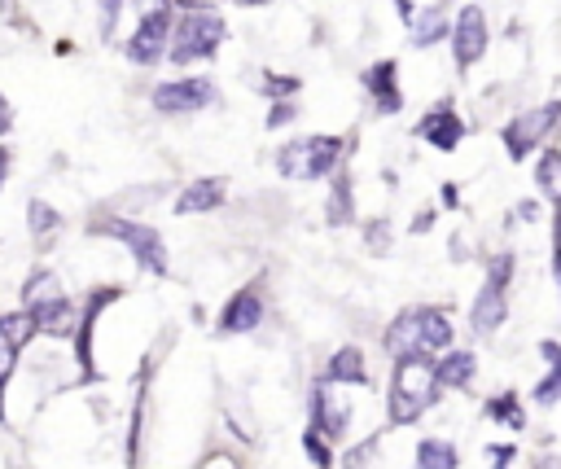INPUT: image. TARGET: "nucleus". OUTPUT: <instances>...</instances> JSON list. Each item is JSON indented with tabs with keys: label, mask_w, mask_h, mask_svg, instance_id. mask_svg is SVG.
<instances>
[{
	"label": "nucleus",
	"mask_w": 561,
	"mask_h": 469,
	"mask_svg": "<svg viewBox=\"0 0 561 469\" xmlns=\"http://www.w3.org/2000/svg\"><path fill=\"white\" fill-rule=\"evenodd\" d=\"M557 391H561V364H548V377L536 386V399H539V404H553V399H557Z\"/></svg>",
	"instance_id": "nucleus-28"
},
{
	"label": "nucleus",
	"mask_w": 561,
	"mask_h": 469,
	"mask_svg": "<svg viewBox=\"0 0 561 469\" xmlns=\"http://www.w3.org/2000/svg\"><path fill=\"white\" fill-rule=\"evenodd\" d=\"M474 355L469 351H447L443 360H435V369H430V377H435V386L439 391H461V386H469L474 382Z\"/></svg>",
	"instance_id": "nucleus-14"
},
{
	"label": "nucleus",
	"mask_w": 561,
	"mask_h": 469,
	"mask_svg": "<svg viewBox=\"0 0 561 469\" xmlns=\"http://www.w3.org/2000/svg\"><path fill=\"white\" fill-rule=\"evenodd\" d=\"M26 316L35 324V334H49V338H71L75 334V307L66 294H53L45 303H31Z\"/></svg>",
	"instance_id": "nucleus-9"
},
{
	"label": "nucleus",
	"mask_w": 561,
	"mask_h": 469,
	"mask_svg": "<svg viewBox=\"0 0 561 469\" xmlns=\"http://www.w3.org/2000/svg\"><path fill=\"white\" fill-rule=\"evenodd\" d=\"M544 469H557V465H553V461H544Z\"/></svg>",
	"instance_id": "nucleus-40"
},
{
	"label": "nucleus",
	"mask_w": 561,
	"mask_h": 469,
	"mask_svg": "<svg viewBox=\"0 0 561 469\" xmlns=\"http://www.w3.org/2000/svg\"><path fill=\"white\" fill-rule=\"evenodd\" d=\"M14 355H18V346L0 334V421H5V382H9V373H14Z\"/></svg>",
	"instance_id": "nucleus-27"
},
{
	"label": "nucleus",
	"mask_w": 561,
	"mask_h": 469,
	"mask_svg": "<svg viewBox=\"0 0 561 469\" xmlns=\"http://www.w3.org/2000/svg\"><path fill=\"white\" fill-rule=\"evenodd\" d=\"M416 136H421V141H430L435 149H443V154H452V149L461 145L465 124L456 119V110H452V105H435V110L416 124Z\"/></svg>",
	"instance_id": "nucleus-10"
},
{
	"label": "nucleus",
	"mask_w": 561,
	"mask_h": 469,
	"mask_svg": "<svg viewBox=\"0 0 561 469\" xmlns=\"http://www.w3.org/2000/svg\"><path fill=\"white\" fill-rule=\"evenodd\" d=\"M53 294H57V276H53V272H35V276L23 285L26 307H31V303H45V298H53Z\"/></svg>",
	"instance_id": "nucleus-22"
},
{
	"label": "nucleus",
	"mask_w": 561,
	"mask_h": 469,
	"mask_svg": "<svg viewBox=\"0 0 561 469\" xmlns=\"http://www.w3.org/2000/svg\"><path fill=\"white\" fill-rule=\"evenodd\" d=\"M557 124V101H548L544 110H536V115H522V119H513L509 127H505V145H509V158L513 163H522L531 149L539 145V136L548 132V127Z\"/></svg>",
	"instance_id": "nucleus-6"
},
{
	"label": "nucleus",
	"mask_w": 561,
	"mask_h": 469,
	"mask_svg": "<svg viewBox=\"0 0 561 469\" xmlns=\"http://www.w3.org/2000/svg\"><path fill=\"white\" fill-rule=\"evenodd\" d=\"M26 215H31V233H40V237H49L53 228H57V211H53L49 202H31V211H26Z\"/></svg>",
	"instance_id": "nucleus-26"
},
{
	"label": "nucleus",
	"mask_w": 561,
	"mask_h": 469,
	"mask_svg": "<svg viewBox=\"0 0 561 469\" xmlns=\"http://www.w3.org/2000/svg\"><path fill=\"white\" fill-rule=\"evenodd\" d=\"M9 127H14V115H9V101L0 97V136H5Z\"/></svg>",
	"instance_id": "nucleus-34"
},
{
	"label": "nucleus",
	"mask_w": 561,
	"mask_h": 469,
	"mask_svg": "<svg viewBox=\"0 0 561 469\" xmlns=\"http://www.w3.org/2000/svg\"><path fill=\"white\" fill-rule=\"evenodd\" d=\"M416 316V346H426V351H443V346H452V324L443 312L435 307H413Z\"/></svg>",
	"instance_id": "nucleus-18"
},
{
	"label": "nucleus",
	"mask_w": 561,
	"mask_h": 469,
	"mask_svg": "<svg viewBox=\"0 0 561 469\" xmlns=\"http://www.w3.org/2000/svg\"><path fill=\"white\" fill-rule=\"evenodd\" d=\"M0 334H5L9 343L23 351V346L35 338V324H31V316H26V312H14V316H0Z\"/></svg>",
	"instance_id": "nucleus-21"
},
{
	"label": "nucleus",
	"mask_w": 561,
	"mask_h": 469,
	"mask_svg": "<svg viewBox=\"0 0 561 469\" xmlns=\"http://www.w3.org/2000/svg\"><path fill=\"white\" fill-rule=\"evenodd\" d=\"M119 23V0H101V35H110Z\"/></svg>",
	"instance_id": "nucleus-30"
},
{
	"label": "nucleus",
	"mask_w": 561,
	"mask_h": 469,
	"mask_svg": "<svg viewBox=\"0 0 561 469\" xmlns=\"http://www.w3.org/2000/svg\"><path fill=\"white\" fill-rule=\"evenodd\" d=\"M167 40H171V9H154L145 23L136 26V35H132V45H127V57L132 62H158L163 53H167Z\"/></svg>",
	"instance_id": "nucleus-8"
},
{
	"label": "nucleus",
	"mask_w": 561,
	"mask_h": 469,
	"mask_svg": "<svg viewBox=\"0 0 561 469\" xmlns=\"http://www.w3.org/2000/svg\"><path fill=\"white\" fill-rule=\"evenodd\" d=\"M395 71H399L395 62H377V66L365 75V88L373 93V101H377V110H382V115H395V110L404 105L399 88H395Z\"/></svg>",
	"instance_id": "nucleus-15"
},
{
	"label": "nucleus",
	"mask_w": 561,
	"mask_h": 469,
	"mask_svg": "<svg viewBox=\"0 0 561 469\" xmlns=\"http://www.w3.org/2000/svg\"><path fill=\"white\" fill-rule=\"evenodd\" d=\"M259 321H264V294L250 285V290H237V294L228 298L220 329L224 334H250V329H259Z\"/></svg>",
	"instance_id": "nucleus-11"
},
{
	"label": "nucleus",
	"mask_w": 561,
	"mask_h": 469,
	"mask_svg": "<svg viewBox=\"0 0 561 469\" xmlns=\"http://www.w3.org/2000/svg\"><path fill=\"white\" fill-rule=\"evenodd\" d=\"M416 465L421 469H456L461 465V456H456V447L443 444V439H421V447H416Z\"/></svg>",
	"instance_id": "nucleus-20"
},
{
	"label": "nucleus",
	"mask_w": 561,
	"mask_h": 469,
	"mask_svg": "<svg viewBox=\"0 0 561 469\" xmlns=\"http://www.w3.org/2000/svg\"><path fill=\"white\" fill-rule=\"evenodd\" d=\"M500 321H505V285L487 281L483 294H478V303H474L469 324H474V334H491V329H500Z\"/></svg>",
	"instance_id": "nucleus-17"
},
{
	"label": "nucleus",
	"mask_w": 561,
	"mask_h": 469,
	"mask_svg": "<svg viewBox=\"0 0 561 469\" xmlns=\"http://www.w3.org/2000/svg\"><path fill=\"white\" fill-rule=\"evenodd\" d=\"M439 31H443V23L435 18V14H430V18H426V26H416V45H430Z\"/></svg>",
	"instance_id": "nucleus-31"
},
{
	"label": "nucleus",
	"mask_w": 561,
	"mask_h": 469,
	"mask_svg": "<svg viewBox=\"0 0 561 469\" xmlns=\"http://www.w3.org/2000/svg\"><path fill=\"white\" fill-rule=\"evenodd\" d=\"M303 447H307V456L316 461V469H329V444L320 439L316 430H307V434H303Z\"/></svg>",
	"instance_id": "nucleus-29"
},
{
	"label": "nucleus",
	"mask_w": 561,
	"mask_h": 469,
	"mask_svg": "<svg viewBox=\"0 0 561 469\" xmlns=\"http://www.w3.org/2000/svg\"><path fill=\"white\" fill-rule=\"evenodd\" d=\"M272 84H268V93H294L298 88V79H276V75H268Z\"/></svg>",
	"instance_id": "nucleus-33"
},
{
	"label": "nucleus",
	"mask_w": 561,
	"mask_h": 469,
	"mask_svg": "<svg viewBox=\"0 0 561 469\" xmlns=\"http://www.w3.org/2000/svg\"><path fill=\"white\" fill-rule=\"evenodd\" d=\"M224 180H194L180 198H175V215H197V211H215L224 202Z\"/></svg>",
	"instance_id": "nucleus-16"
},
{
	"label": "nucleus",
	"mask_w": 561,
	"mask_h": 469,
	"mask_svg": "<svg viewBox=\"0 0 561 469\" xmlns=\"http://www.w3.org/2000/svg\"><path fill=\"white\" fill-rule=\"evenodd\" d=\"M211 469H233V461H228V456H215V461H211Z\"/></svg>",
	"instance_id": "nucleus-38"
},
{
	"label": "nucleus",
	"mask_w": 561,
	"mask_h": 469,
	"mask_svg": "<svg viewBox=\"0 0 561 469\" xmlns=\"http://www.w3.org/2000/svg\"><path fill=\"white\" fill-rule=\"evenodd\" d=\"M430 224H435V215H430V211H426V215H416V220H413V233H426Z\"/></svg>",
	"instance_id": "nucleus-35"
},
{
	"label": "nucleus",
	"mask_w": 561,
	"mask_h": 469,
	"mask_svg": "<svg viewBox=\"0 0 561 469\" xmlns=\"http://www.w3.org/2000/svg\"><path fill=\"white\" fill-rule=\"evenodd\" d=\"M224 40V18L220 14H211V9H194V14H185L180 18V26H175V40H167L171 45V62L175 66H189V62H197V57H211V53L220 49Z\"/></svg>",
	"instance_id": "nucleus-2"
},
{
	"label": "nucleus",
	"mask_w": 561,
	"mask_h": 469,
	"mask_svg": "<svg viewBox=\"0 0 561 469\" xmlns=\"http://www.w3.org/2000/svg\"><path fill=\"white\" fill-rule=\"evenodd\" d=\"M487 417H491V421H509L513 430H517V425H522V413H517V395L487 399Z\"/></svg>",
	"instance_id": "nucleus-25"
},
{
	"label": "nucleus",
	"mask_w": 561,
	"mask_h": 469,
	"mask_svg": "<svg viewBox=\"0 0 561 469\" xmlns=\"http://www.w3.org/2000/svg\"><path fill=\"white\" fill-rule=\"evenodd\" d=\"M119 298V285H110V290H97V294L88 298V307H84V321H75V355H79V369H84V377H93V324H97L101 307L105 303H115Z\"/></svg>",
	"instance_id": "nucleus-12"
},
{
	"label": "nucleus",
	"mask_w": 561,
	"mask_h": 469,
	"mask_svg": "<svg viewBox=\"0 0 561 469\" xmlns=\"http://www.w3.org/2000/svg\"><path fill=\"white\" fill-rule=\"evenodd\" d=\"M342 158V141L338 136H307V141H294L281 149L276 167L290 180H320V175L334 172V163Z\"/></svg>",
	"instance_id": "nucleus-3"
},
{
	"label": "nucleus",
	"mask_w": 561,
	"mask_h": 469,
	"mask_svg": "<svg viewBox=\"0 0 561 469\" xmlns=\"http://www.w3.org/2000/svg\"><path fill=\"white\" fill-rule=\"evenodd\" d=\"M290 119H294V105H286V101H281V105H272L268 127H281V124H290Z\"/></svg>",
	"instance_id": "nucleus-32"
},
{
	"label": "nucleus",
	"mask_w": 561,
	"mask_h": 469,
	"mask_svg": "<svg viewBox=\"0 0 561 469\" xmlns=\"http://www.w3.org/2000/svg\"><path fill=\"white\" fill-rule=\"evenodd\" d=\"M329 220H334V224L351 220V175H338V185H334V198H329Z\"/></svg>",
	"instance_id": "nucleus-23"
},
{
	"label": "nucleus",
	"mask_w": 561,
	"mask_h": 469,
	"mask_svg": "<svg viewBox=\"0 0 561 469\" xmlns=\"http://www.w3.org/2000/svg\"><path fill=\"white\" fill-rule=\"evenodd\" d=\"M5 172H9V149H0V185H5Z\"/></svg>",
	"instance_id": "nucleus-37"
},
{
	"label": "nucleus",
	"mask_w": 561,
	"mask_h": 469,
	"mask_svg": "<svg viewBox=\"0 0 561 469\" xmlns=\"http://www.w3.org/2000/svg\"><path fill=\"white\" fill-rule=\"evenodd\" d=\"M346 421H351L346 404H338L325 386H312V430H316L320 439H342L346 434Z\"/></svg>",
	"instance_id": "nucleus-13"
},
{
	"label": "nucleus",
	"mask_w": 561,
	"mask_h": 469,
	"mask_svg": "<svg viewBox=\"0 0 561 469\" xmlns=\"http://www.w3.org/2000/svg\"><path fill=\"white\" fill-rule=\"evenodd\" d=\"M557 149H544V158H539V189H544V198H557Z\"/></svg>",
	"instance_id": "nucleus-24"
},
{
	"label": "nucleus",
	"mask_w": 561,
	"mask_h": 469,
	"mask_svg": "<svg viewBox=\"0 0 561 469\" xmlns=\"http://www.w3.org/2000/svg\"><path fill=\"white\" fill-rule=\"evenodd\" d=\"M237 5H268V0H237Z\"/></svg>",
	"instance_id": "nucleus-39"
},
{
	"label": "nucleus",
	"mask_w": 561,
	"mask_h": 469,
	"mask_svg": "<svg viewBox=\"0 0 561 469\" xmlns=\"http://www.w3.org/2000/svg\"><path fill=\"white\" fill-rule=\"evenodd\" d=\"M325 382H356V386H365L368 382V369H365V355H360V346H342L338 355L329 360V369H325Z\"/></svg>",
	"instance_id": "nucleus-19"
},
{
	"label": "nucleus",
	"mask_w": 561,
	"mask_h": 469,
	"mask_svg": "<svg viewBox=\"0 0 561 469\" xmlns=\"http://www.w3.org/2000/svg\"><path fill=\"white\" fill-rule=\"evenodd\" d=\"M435 360L426 346H408L395 355V373H391V425H408L416 421L435 399H439V386H435Z\"/></svg>",
	"instance_id": "nucleus-1"
},
{
	"label": "nucleus",
	"mask_w": 561,
	"mask_h": 469,
	"mask_svg": "<svg viewBox=\"0 0 561 469\" xmlns=\"http://www.w3.org/2000/svg\"><path fill=\"white\" fill-rule=\"evenodd\" d=\"M215 88L211 79H171L163 88H154V110L158 115H194L202 105H211Z\"/></svg>",
	"instance_id": "nucleus-5"
},
{
	"label": "nucleus",
	"mask_w": 561,
	"mask_h": 469,
	"mask_svg": "<svg viewBox=\"0 0 561 469\" xmlns=\"http://www.w3.org/2000/svg\"><path fill=\"white\" fill-rule=\"evenodd\" d=\"M88 233H97V237H115L123 246L136 254V264L149 272H167V246H163V237L149 228V224H136V220H119V215H110V220H97Z\"/></svg>",
	"instance_id": "nucleus-4"
},
{
	"label": "nucleus",
	"mask_w": 561,
	"mask_h": 469,
	"mask_svg": "<svg viewBox=\"0 0 561 469\" xmlns=\"http://www.w3.org/2000/svg\"><path fill=\"white\" fill-rule=\"evenodd\" d=\"M491 456H496V461H500V465H496V469H505V461H509V456H513V447H496V452H491Z\"/></svg>",
	"instance_id": "nucleus-36"
},
{
	"label": "nucleus",
	"mask_w": 561,
	"mask_h": 469,
	"mask_svg": "<svg viewBox=\"0 0 561 469\" xmlns=\"http://www.w3.org/2000/svg\"><path fill=\"white\" fill-rule=\"evenodd\" d=\"M452 53H456V66H474L483 53H487V18L478 5H465L456 31H452Z\"/></svg>",
	"instance_id": "nucleus-7"
}]
</instances>
